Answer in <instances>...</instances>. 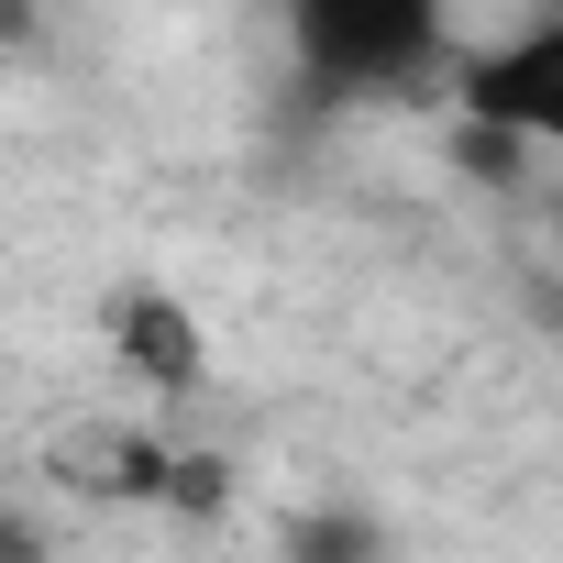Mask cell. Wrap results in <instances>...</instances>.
I'll return each mask as SVG.
<instances>
[{"mask_svg": "<svg viewBox=\"0 0 563 563\" xmlns=\"http://www.w3.org/2000/svg\"><path fill=\"white\" fill-rule=\"evenodd\" d=\"M552 232H563V199H552Z\"/></svg>", "mask_w": 563, "mask_h": 563, "instance_id": "5", "label": "cell"}, {"mask_svg": "<svg viewBox=\"0 0 563 563\" xmlns=\"http://www.w3.org/2000/svg\"><path fill=\"white\" fill-rule=\"evenodd\" d=\"M442 100L508 122L530 155H563V0H541V12L508 23L497 45H464L453 78H442Z\"/></svg>", "mask_w": 563, "mask_h": 563, "instance_id": "2", "label": "cell"}, {"mask_svg": "<svg viewBox=\"0 0 563 563\" xmlns=\"http://www.w3.org/2000/svg\"><path fill=\"white\" fill-rule=\"evenodd\" d=\"M0 552H45V530L34 519H0Z\"/></svg>", "mask_w": 563, "mask_h": 563, "instance_id": "4", "label": "cell"}, {"mask_svg": "<svg viewBox=\"0 0 563 563\" xmlns=\"http://www.w3.org/2000/svg\"><path fill=\"white\" fill-rule=\"evenodd\" d=\"M100 332H111V365L144 387V398H199L210 387V332L177 288H111L100 299Z\"/></svg>", "mask_w": 563, "mask_h": 563, "instance_id": "3", "label": "cell"}, {"mask_svg": "<svg viewBox=\"0 0 563 563\" xmlns=\"http://www.w3.org/2000/svg\"><path fill=\"white\" fill-rule=\"evenodd\" d=\"M288 34L299 67L354 100L453 78V0H288Z\"/></svg>", "mask_w": 563, "mask_h": 563, "instance_id": "1", "label": "cell"}]
</instances>
